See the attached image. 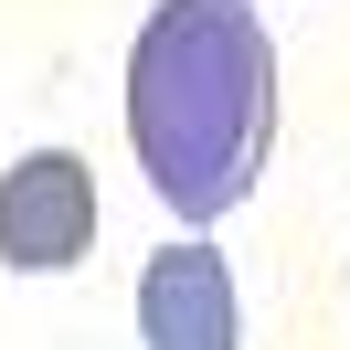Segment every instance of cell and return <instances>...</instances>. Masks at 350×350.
Instances as JSON below:
<instances>
[{"label": "cell", "mask_w": 350, "mask_h": 350, "mask_svg": "<svg viewBox=\"0 0 350 350\" xmlns=\"http://www.w3.org/2000/svg\"><path fill=\"white\" fill-rule=\"evenodd\" d=\"M138 340L149 350H244V297L213 244H159L138 276Z\"/></svg>", "instance_id": "3"}, {"label": "cell", "mask_w": 350, "mask_h": 350, "mask_svg": "<svg viewBox=\"0 0 350 350\" xmlns=\"http://www.w3.org/2000/svg\"><path fill=\"white\" fill-rule=\"evenodd\" d=\"M96 244V170L75 149H32L0 170V265L11 276H64Z\"/></svg>", "instance_id": "2"}, {"label": "cell", "mask_w": 350, "mask_h": 350, "mask_svg": "<svg viewBox=\"0 0 350 350\" xmlns=\"http://www.w3.org/2000/svg\"><path fill=\"white\" fill-rule=\"evenodd\" d=\"M128 149L180 223L255 202L276 149V43L255 0H159L128 43Z\"/></svg>", "instance_id": "1"}]
</instances>
